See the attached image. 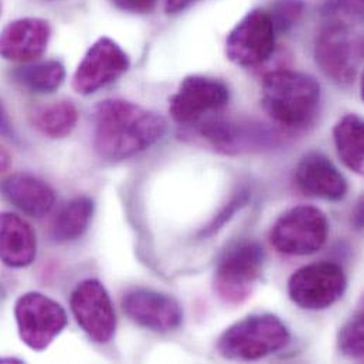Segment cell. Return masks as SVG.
<instances>
[{
    "label": "cell",
    "mask_w": 364,
    "mask_h": 364,
    "mask_svg": "<svg viewBox=\"0 0 364 364\" xmlns=\"http://www.w3.org/2000/svg\"><path fill=\"white\" fill-rule=\"evenodd\" d=\"M165 132L162 115L129 101L107 100L95 109L94 148L104 161L129 159L161 141Z\"/></svg>",
    "instance_id": "6da1fadb"
},
{
    "label": "cell",
    "mask_w": 364,
    "mask_h": 364,
    "mask_svg": "<svg viewBox=\"0 0 364 364\" xmlns=\"http://www.w3.org/2000/svg\"><path fill=\"white\" fill-rule=\"evenodd\" d=\"M261 104L274 122L291 129L304 128L319 112L321 85L304 73L274 71L262 81Z\"/></svg>",
    "instance_id": "7a4b0ae2"
},
{
    "label": "cell",
    "mask_w": 364,
    "mask_h": 364,
    "mask_svg": "<svg viewBox=\"0 0 364 364\" xmlns=\"http://www.w3.org/2000/svg\"><path fill=\"white\" fill-rule=\"evenodd\" d=\"M291 342L287 325L275 315L257 314L228 326L218 339L217 350L228 360H259L285 349Z\"/></svg>",
    "instance_id": "3957f363"
},
{
    "label": "cell",
    "mask_w": 364,
    "mask_h": 364,
    "mask_svg": "<svg viewBox=\"0 0 364 364\" xmlns=\"http://www.w3.org/2000/svg\"><path fill=\"white\" fill-rule=\"evenodd\" d=\"M265 264L264 248L257 242H238L220 258L213 278L215 295L228 305L245 302L261 278Z\"/></svg>",
    "instance_id": "277c9868"
},
{
    "label": "cell",
    "mask_w": 364,
    "mask_h": 364,
    "mask_svg": "<svg viewBox=\"0 0 364 364\" xmlns=\"http://www.w3.org/2000/svg\"><path fill=\"white\" fill-rule=\"evenodd\" d=\"M329 221L318 207L298 205L285 211L272 225L271 244L285 255H311L328 240Z\"/></svg>",
    "instance_id": "5b68a950"
},
{
    "label": "cell",
    "mask_w": 364,
    "mask_h": 364,
    "mask_svg": "<svg viewBox=\"0 0 364 364\" xmlns=\"http://www.w3.org/2000/svg\"><path fill=\"white\" fill-rule=\"evenodd\" d=\"M348 279L341 265L315 262L295 271L288 281L291 301L306 311H323L335 305L346 292Z\"/></svg>",
    "instance_id": "8992f818"
},
{
    "label": "cell",
    "mask_w": 364,
    "mask_h": 364,
    "mask_svg": "<svg viewBox=\"0 0 364 364\" xmlns=\"http://www.w3.org/2000/svg\"><path fill=\"white\" fill-rule=\"evenodd\" d=\"M362 57V41L350 26L328 21L315 41V60L321 71L338 85L355 82Z\"/></svg>",
    "instance_id": "52a82bcc"
},
{
    "label": "cell",
    "mask_w": 364,
    "mask_h": 364,
    "mask_svg": "<svg viewBox=\"0 0 364 364\" xmlns=\"http://www.w3.org/2000/svg\"><path fill=\"white\" fill-rule=\"evenodd\" d=\"M14 315L21 342L36 352L47 349L67 325L63 306L38 292L20 296Z\"/></svg>",
    "instance_id": "ba28073f"
},
{
    "label": "cell",
    "mask_w": 364,
    "mask_h": 364,
    "mask_svg": "<svg viewBox=\"0 0 364 364\" xmlns=\"http://www.w3.org/2000/svg\"><path fill=\"white\" fill-rule=\"evenodd\" d=\"M277 31L267 10L247 13L230 31L225 41L228 60L241 67H257L274 53Z\"/></svg>",
    "instance_id": "9c48e42d"
},
{
    "label": "cell",
    "mask_w": 364,
    "mask_h": 364,
    "mask_svg": "<svg viewBox=\"0 0 364 364\" xmlns=\"http://www.w3.org/2000/svg\"><path fill=\"white\" fill-rule=\"evenodd\" d=\"M228 87L211 77L188 75L171 98L169 112L179 125H193L228 104Z\"/></svg>",
    "instance_id": "30bf717a"
},
{
    "label": "cell",
    "mask_w": 364,
    "mask_h": 364,
    "mask_svg": "<svg viewBox=\"0 0 364 364\" xmlns=\"http://www.w3.org/2000/svg\"><path fill=\"white\" fill-rule=\"evenodd\" d=\"M129 68V58L118 43L108 37L97 40L84 55L73 77L75 92L90 95L117 81Z\"/></svg>",
    "instance_id": "8fae6325"
},
{
    "label": "cell",
    "mask_w": 364,
    "mask_h": 364,
    "mask_svg": "<svg viewBox=\"0 0 364 364\" xmlns=\"http://www.w3.org/2000/svg\"><path fill=\"white\" fill-rule=\"evenodd\" d=\"M71 311L80 328L97 343H108L117 329V316L105 287L97 279L81 282L71 295Z\"/></svg>",
    "instance_id": "7c38bea8"
},
{
    "label": "cell",
    "mask_w": 364,
    "mask_h": 364,
    "mask_svg": "<svg viewBox=\"0 0 364 364\" xmlns=\"http://www.w3.org/2000/svg\"><path fill=\"white\" fill-rule=\"evenodd\" d=\"M200 135L217 151L225 155L259 152L275 145L274 131L258 122H235L215 119L201 125Z\"/></svg>",
    "instance_id": "4fadbf2b"
},
{
    "label": "cell",
    "mask_w": 364,
    "mask_h": 364,
    "mask_svg": "<svg viewBox=\"0 0 364 364\" xmlns=\"http://www.w3.org/2000/svg\"><path fill=\"white\" fill-rule=\"evenodd\" d=\"M122 308L132 322L154 332H172L182 325L181 304L158 291L134 289L125 295Z\"/></svg>",
    "instance_id": "5bb4252c"
},
{
    "label": "cell",
    "mask_w": 364,
    "mask_h": 364,
    "mask_svg": "<svg viewBox=\"0 0 364 364\" xmlns=\"http://www.w3.org/2000/svg\"><path fill=\"white\" fill-rule=\"evenodd\" d=\"M51 37L50 24L37 17L10 21L0 31V57L10 61L28 63L43 55Z\"/></svg>",
    "instance_id": "9a60e30c"
},
{
    "label": "cell",
    "mask_w": 364,
    "mask_h": 364,
    "mask_svg": "<svg viewBox=\"0 0 364 364\" xmlns=\"http://www.w3.org/2000/svg\"><path fill=\"white\" fill-rule=\"evenodd\" d=\"M295 183L305 194L339 201L348 193V182L335 164L322 154L309 152L296 165Z\"/></svg>",
    "instance_id": "2e32d148"
},
{
    "label": "cell",
    "mask_w": 364,
    "mask_h": 364,
    "mask_svg": "<svg viewBox=\"0 0 364 364\" xmlns=\"http://www.w3.org/2000/svg\"><path fill=\"white\" fill-rule=\"evenodd\" d=\"M37 252L33 228L18 215L0 213V261L13 268L30 265Z\"/></svg>",
    "instance_id": "e0dca14e"
},
{
    "label": "cell",
    "mask_w": 364,
    "mask_h": 364,
    "mask_svg": "<svg viewBox=\"0 0 364 364\" xmlns=\"http://www.w3.org/2000/svg\"><path fill=\"white\" fill-rule=\"evenodd\" d=\"M0 190L7 201L31 217L46 215L55 201L54 191L47 183L27 173L9 176Z\"/></svg>",
    "instance_id": "ac0fdd59"
},
{
    "label": "cell",
    "mask_w": 364,
    "mask_h": 364,
    "mask_svg": "<svg viewBox=\"0 0 364 364\" xmlns=\"http://www.w3.org/2000/svg\"><path fill=\"white\" fill-rule=\"evenodd\" d=\"M364 125L355 115H345L333 128V139L342 162L358 175L364 172Z\"/></svg>",
    "instance_id": "d6986e66"
},
{
    "label": "cell",
    "mask_w": 364,
    "mask_h": 364,
    "mask_svg": "<svg viewBox=\"0 0 364 364\" xmlns=\"http://www.w3.org/2000/svg\"><path fill=\"white\" fill-rule=\"evenodd\" d=\"M94 214V203L88 197H77L65 203L57 213L51 234L58 242L78 240L88 230Z\"/></svg>",
    "instance_id": "ffe728a7"
},
{
    "label": "cell",
    "mask_w": 364,
    "mask_h": 364,
    "mask_svg": "<svg viewBox=\"0 0 364 364\" xmlns=\"http://www.w3.org/2000/svg\"><path fill=\"white\" fill-rule=\"evenodd\" d=\"M33 125L43 135L54 139L68 136L78 122V111L70 101H60L36 109Z\"/></svg>",
    "instance_id": "44dd1931"
},
{
    "label": "cell",
    "mask_w": 364,
    "mask_h": 364,
    "mask_svg": "<svg viewBox=\"0 0 364 364\" xmlns=\"http://www.w3.org/2000/svg\"><path fill=\"white\" fill-rule=\"evenodd\" d=\"M13 77L20 85L33 92L50 94L64 82L65 71L58 61H46L20 67L13 73Z\"/></svg>",
    "instance_id": "7402d4cb"
},
{
    "label": "cell",
    "mask_w": 364,
    "mask_h": 364,
    "mask_svg": "<svg viewBox=\"0 0 364 364\" xmlns=\"http://www.w3.org/2000/svg\"><path fill=\"white\" fill-rule=\"evenodd\" d=\"M341 353L353 360H362L364 356V316L359 311L341 328L338 336Z\"/></svg>",
    "instance_id": "603a6c76"
},
{
    "label": "cell",
    "mask_w": 364,
    "mask_h": 364,
    "mask_svg": "<svg viewBox=\"0 0 364 364\" xmlns=\"http://www.w3.org/2000/svg\"><path fill=\"white\" fill-rule=\"evenodd\" d=\"M363 0H323L322 14L328 21L350 26L363 21Z\"/></svg>",
    "instance_id": "cb8c5ba5"
},
{
    "label": "cell",
    "mask_w": 364,
    "mask_h": 364,
    "mask_svg": "<svg viewBox=\"0 0 364 364\" xmlns=\"http://www.w3.org/2000/svg\"><path fill=\"white\" fill-rule=\"evenodd\" d=\"M304 0H274L268 14L277 33L288 31L304 14Z\"/></svg>",
    "instance_id": "d4e9b609"
},
{
    "label": "cell",
    "mask_w": 364,
    "mask_h": 364,
    "mask_svg": "<svg viewBox=\"0 0 364 364\" xmlns=\"http://www.w3.org/2000/svg\"><path fill=\"white\" fill-rule=\"evenodd\" d=\"M248 200H250V191L245 188L238 190L231 197V200L223 207V210L211 220V223L201 230L200 237L207 238V237H211L213 234H215L218 230H221L225 225V223H228L234 217V214L237 211H240V208H242L248 203Z\"/></svg>",
    "instance_id": "484cf974"
},
{
    "label": "cell",
    "mask_w": 364,
    "mask_h": 364,
    "mask_svg": "<svg viewBox=\"0 0 364 364\" xmlns=\"http://www.w3.org/2000/svg\"><path fill=\"white\" fill-rule=\"evenodd\" d=\"M112 3L124 11L145 14L151 13L156 7L158 0H112Z\"/></svg>",
    "instance_id": "4316f807"
},
{
    "label": "cell",
    "mask_w": 364,
    "mask_h": 364,
    "mask_svg": "<svg viewBox=\"0 0 364 364\" xmlns=\"http://www.w3.org/2000/svg\"><path fill=\"white\" fill-rule=\"evenodd\" d=\"M14 132H13V127L11 122L7 117V112L4 111L1 102H0V136L3 138H13Z\"/></svg>",
    "instance_id": "83f0119b"
},
{
    "label": "cell",
    "mask_w": 364,
    "mask_h": 364,
    "mask_svg": "<svg viewBox=\"0 0 364 364\" xmlns=\"http://www.w3.org/2000/svg\"><path fill=\"white\" fill-rule=\"evenodd\" d=\"M196 1H198V0H166L165 9H166V13L175 14V13L186 10L188 6H191Z\"/></svg>",
    "instance_id": "f1b7e54d"
},
{
    "label": "cell",
    "mask_w": 364,
    "mask_h": 364,
    "mask_svg": "<svg viewBox=\"0 0 364 364\" xmlns=\"http://www.w3.org/2000/svg\"><path fill=\"white\" fill-rule=\"evenodd\" d=\"M11 165L10 154L0 145V175L6 173Z\"/></svg>",
    "instance_id": "f546056e"
},
{
    "label": "cell",
    "mask_w": 364,
    "mask_h": 364,
    "mask_svg": "<svg viewBox=\"0 0 364 364\" xmlns=\"http://www.w3.org/2000/svg\"><path fill=\"white\" fill-rule=\"evenodd\" d=\"M355 223H356L358 228H362V225H363V201H360L359 205H358V213L355 215Z\"/></svg>",
    "instance_id": "4dcf8cb0"
},
{
    "label": "cell",
    "mask_w": 364,
    "mask_h": 364,
    "mask_svg": "<svg viewBox=\"0 0 364 364\" xmlns=\"http://www.w3.org/2000/svg\"><path fill=\"white\" fill-rule=\"evenodd\" d=\"M0 10H1V4H0Z\"/></svg>",
    "instance_id": "1f68e13d"
}]
</instances>
